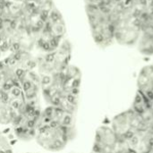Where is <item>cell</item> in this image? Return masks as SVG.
I'll use <instances>...</instances> for the list:
<instances>
[{"instance_id":"6da1fadb","label":"cell","mask_w":153,"mask_h":153,"mask_svg":"<svg viewBox=\"0 0 153 153\" xmlns=\"http://www.w3.org/2000/svg\"><path fill=\"white\" fill-rule=\"evenodd\" d=\"M74 114L48 106L41 111L35 141L47 152H57L65 148L75 134Z\"/></svg>"},{"instance_id":"7a4b0ae2","label":"cell","mask_w":153,"mask_h":153,"mask_svg":"<svg viewBox=\"0 0 153 153\" xmlns=\"http://www.w3.org/2000/svg\"><path fill=\"white\" fill-rule=\"evenodd\" d=\"M40 81L41 93L48 106L75 114L82 82V73L77 66L70 64L60 73Z\"/></svg>"},{"instance_id":"3957f363","label":"cell","mask_w":153,"mask_h":153,"mask_svg":"<svg viewBox=\"0 0 153 153\" xmlns=\"http://www.w3.org/2000/svg\"><path fill=\"white\" fill-rule=\"evenodd\" d=\"M66 35V23L63 14L55 7L45 20L41 29L34 35V47L42 54L56 49Z\"/></svg>"},{"instance_id":"277c9868","label":"cell","mask_w":153,"mask_h":153,"mask_svg":"<svg viewBox=\"0 0 153 153\" xmlns=\"http://www.w3.org/2000/svg\"><path fill=\"white\" fill-rule=\"evenodd\" d=\"M92 39L97 46L106 48L115 42V25L108 7L85 4Z\"/></svg>"},{"instance_id":"5b68a950","label":"cell","mask_w":153,"mask_h":153,"mask_svg":"<svg viewBox=\"0 0 153 153\" xmlns=\"http://www.w3.org/2000/svg\"><path fill=\"white\" fill-rule=\"evenodd\" d=\"M0 47L3 53L30 50L34 47V39L17 22L0 15Z\"/></svg>"},{"instance_id":"8992f818","label":"cell","mask_w":153,"mask_h":153,"mask_svg":"<svg viewBox=\"0 0 153 153\" xmlns=\"http://www.w3.org/2000/svg\"><path fill=\"white\" fill-rule=\"evenodd\" d=\"M25 103V97L18 82L3 84L0 90V125L12 126Z\"/></svg>"},{"instance_id":"52a82bcc","label":"cell","mask_w":153,"mask_h":153,"mask_svg":"<svg viewBox=\"0 0 153 153\" xmlns=\"http://www.w3.org/2000/svg\"><path fill=\"white\" fill-rule=\"evenodd\" d=\"M72 52L70 41L65 39L56 49L38 56L36 70L40 79L53 76L65 69L70 65Z\"/></svg>"},{"instance_id":"ba28073f","label":"cell","mask_w":153,"mask_h":153,"mask_svg":"<svg viewBox=\"0 0 153 153\" xmlns=\"http://www.w3.org/2000/svg\"><path fill=\"white\" fill-rule=\"evenodd\" d=\"M41 111L39 100L26 101L22 110L12 125L13 134L17 139L28 142L35 138Z\"/></svg>"},{"instance_id":"9c48e42d","label":"cell","mask_w":153,"mask_h":153,"mask_svg":"<svg viewBox=\"0 0 153 153\" xmlns=\"http://www.w3.org/2000/svg\"><path fill=\"white\" fill-rule=\"evenodd\" d=\"M151 125L132 108L115 116L111 121V128L119 139H126L134 133L148 131Z\"/></svg>"},{"instance_id":"30bf717a","label":"cell","mask_w":153,"mask_h":153,"mask_svg":"<svg viewBox=\"0 0 153 153\" xmlns=\"http://www.w3.org/2000/svg\"><path fill=\"white\" fill-rule=\"evenodd\" d=\"M92 147L108 153L129 152L125 140L119 139L111 126H101L96 130Z\"/></svg>"},{"instance_id":"8fae6325","label":"cell","mask_w":153,"mask_h":153,"mask_svg":"<svg viewBox=\"0 0 153 153\" xmlns=\"http://www.w3.org/2000/svg\"><path fill=\"white\" fill-rule=\"evenodd\" d=\"M26 101L39 100V94L41 92V81L37 70L27 72L19 81Z\"/></svg>"},{"instance_id":"7c38bea8","label":"cell","mask_w":153,"mask_h":153,"mask_svg":"<svg viewBox=\"0 0 153 153\" xmlns=\"http://www.w3.org/2000/svg\"><path fill=\"white\" fill-rule=\"evenodd\" d=\"M137 88L139 91L148 95L153 90V65L143 66L137 77Z\"/></svg>"},{"instance_id":"4fadbf2b","label":"cell","mask_w":153,"mask_h":153,"mask_svg":"<svg viewBox=\"0 0 153 153\" xmlns=\"http://www.w3.org/2000/svg\"><path fill=\"white\" fill-rule=\"evenodd\" d=\"M132 109L138 115L144 117L153 112V103L147 95L137 91L133 102Z\"/></svg>"},{"instance_id":"5bb4252c","label":"cell","mask_w":153,"mask_h":153,"mask_svg":"<svg viewBox=\"0 0 153 153\" xmlns=\"http://www.w3.org/2000/svg\"><path fill=\"white\" fill-rule=\"evenodd\" d=\"M23 2L44 20H46L52 10L56 7L54 0H24Z\"/></svg>"},{"instance_id":"9a60e30c","label":"cell","mask_w":153,"mask_h":153,"mask_svg":"<svg viewBox=\"0 0 153 153\" xmlns=\"http://www.w3.org/2000/svg\"><path fill=\"white\" fill-rule=\"evenodd\" d=\"M136 45L141 54L148 56H153V29L142 30Z\"/></svg>"},{"instance_id":"2e32d148","label":"cell","mask_w":153,"mask_h":153,"mask_svg":"<svg viewBox=\"0 0 153 153\" xmlns=\"http://www.w3.org/2000/svg\"><path fill=\"white\" fill-rule=\"evenodd\" d=\"M0 153H14L9 138L2 132H0Z\"/></svg>"},{"instance_id":"e0dca14e","label":"cell","mask_w":153,"mask_h":153,"mask_svg":"<svg viewBox=\"0 0 153 153\" xmlns=\"http://www.w3.org/2000/svg\"><path fill=\"white\" fill-rule=\"evenodd\" d=\"M85 4H92L98 6L108 7L113 4V0H84Z\"/></svg>"},{"instance_id":"ac0fdd59","label":"cell","mask_w":153,"mask_h":153,"mask_svg":"<svg viewBox=\"0 0 153 153\" xmlns=\"http://www.w3.org/2000/svg\"><path fill=\"white\" fill-rule=\"evenodd\" d=\"M8 2H9V0H0V14L2 13L3 10L4 9V7L6 6Z\"/></svg>"},{"instance_id":"d6986e66","label":"cell","mask_w":153,"mask_h":153,"mask_svg":"<svg viewBox=\"0 0 153 153\" xmlns=\"http://www.w3.org/2000/svg\"><path fill=\"white\" fill-rule=\"evenodd\" d=\"M91 153H108V152H103V151H101V150H99V149H97V148L92 147Z\"/></svg>"},{"instance_id":"ffe728a7","label":"cell","mask_w":153,"mask_h":153,"mask_svg":"<svg viewBox=\"0 0 153 153\" xmlns=\"http://www.w3.org/2000/svg\"><path fill=\"white\" fill-rule=\"evenodd\" d=\"M147 96L149 97V99L152 100V102L153 103V90L151 91V92H150V93H149V94H148V95H147Z\"/></svg>"},{"instance_id":"44dd1931","label":"cell","mask_w":153,"mask_h":153,"mask_svg":"<svg viewBox=\"0 0 153 153\" xmlns=\"http://www.w3.org/2000/svg\"><path fill=\"white\" fill-rule=\"evenodd\" d=\"M2 87H3V76H2V74L0 71V90L2 89Z\"/></svg>"},{"instance_id":"7402d4cb","label":"cell","mask_w":153,"mask_h":153,"mask_svg":"<svg viewBox=\"0 0 153 153\" xmlns=\"http://www.w3.org/2000/svg\"><path fill=\"white\" fill-rule=\"evenodd\" d=\"M148 4H149V6L153 8V0H148Z\"/></svg>"},{"instance_id":"603a6c76","label":"cell","mask_w":153,"mask_h":153,"mask_svg":"<svg viewBox=\"0 0 153 153\" xmlns=\"http://www.w3.org/2000/svg\"><path fill=\"white\" fill-rule=\"evenodd\" d=\"M12 1H14V2H18V3H22V2H23L24 0H12Z\"/></svg>"},{"instance_id":"cb8c5ba5","label":"cell","mask_w":153,"mask_h":153,"mask_svg":"<svg viewBox=\"0 0 153 153\" xmlns=\"http://www.w3.org/2000/svg\"><path fill=\"white\" fill-rule=\"evenodd\" d=\"M2 55H3V51H2L1 47H0V60H1V56H2Z\"/></svg>"},{"instance_id":"d4e9b609","label":"cell","mask_w":153,"mask_h":153,"mask_svg":"<svg viewBox=\"0 0 153 153\" xmlns=\"http://www.w3.org/2000/svg\"><path fill=\"white\" fill-rule=\"evenodd\" d=\"M27 153H36V152H27Z\"/></svg>"}]
</instances>
